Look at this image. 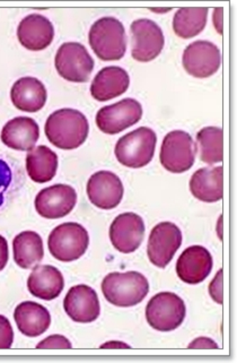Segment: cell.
<instances>
[{"label":"cell","mask_w":237,"mask_h":363,"mask_svg":"<svg viewBox=\"0 0 237 363\" xmlns=\"http://www.w3.org/2000/svg\"><path fill=\"white\" fill-rule=\"evenodd\" d=\"M130 77L123 68L110 66L103 68L95 76L91 85V94L100 102L112 100L126 93Z\"/></svg>","instance_id":"cell-20"},{"label":"cell","mask_w":237,"mask_h":363,"mask_svg":"<svg viewBox=\"0 0 237 363\" xmlns=\"http://www.w3.org/2000/svg\"><path fill=\"white\" fill-rule=\"evenodd\" d=\"M64 309L74 321L83 324L92 323L100 313L98 294L88 285H76L68 291L64 300Z\"/></svg>","instance_id":"cell-16"},{"label":"cell","mask_w":237,"mask_h":363,"mask_svg":"<svg viewBox=\"0 0 237 363\" xmlns=\"http://www.w3.org/2000/svg\"><path fill=\"white\" fill-rule=\"evenodd\" d=\"M224 11L223 9H216L214 11V24H215L216 31L219 34H223L224 28Z\"/></svg>","instance_id":"cell-35"},{"label":"cell","mask_w":237,"mask_h":363,"mask_svg":"<svg viewBox=\"0 0 237 363\" xmlns=\"http://www.w3.org/2000/svg\"><path fill=\"white\" fill-rule=\"evenodd\" d=\"M13 252L17 265L24 269H34L45 256L42 238L37 232H22L13 241Z\"/></svg>","instance_id":"cell-25"},{"label":"cell","mask_w":237,"mask_h":363,"mask_svg":"<svg viewBox=\"0 0 237 363\" xmlns=\"http://www.w3.org/2000/svg\"><path fill=\"white\" fill-rule=\"evenodd\" d=\"M88 43L100 60H120L127 51L126 30L115 17H103L91 28Z\"/></svg>","instance_id":"cell-3"},{"label":"cell","mask_w":237,"mask_h":363,"mask_svg":"<svg viewBox=\"0 0 237 363\" xmlns=\"http://www.w3.org/2000/svg\"><path fill=\"white\" fill-rule=\"evenodd\" d=\"M182 64L190 75L207 79L217 73L221 67V51L209 41H195L185 48Z\"/></svg>","instance_id":"cell-12"},{"label":"cell","mask_w":237,"mask_h":363,"mask_svg":"<svg viewBox=\"0 0 237 363\" xmlns=\"http://www.w3.org/2000/svg\"><path fill=\"white\" fill-rule=\"evenodd\" d=\"M132 55L140 62H151L164 48L162 28L148 18L134 21L132 24Z\"/></svg>","instance_id":"cell-11"},{"label":"cell","mask_w":237,"mask_h":363,"mask_svg":"<svg viewBox=\"0 0 237 363\" xmlns=\"http://www.w3.org/2000/svg\"><path fill=\"white\" fill-rule=\"evenodd\" d=\"M45 130L53 145L62 150H75L87 140L90 125L79 110L60 109L49 116Z\"/></svg>","instance_id":"cell-1"},{"label":"cell","mask_w":237,"mask_h":363,"mask_svg":"<svg viewBox=\"0 0 237 363\" xmlns=\"http://www.w3.org/2000/svg\"><path fill=\"white\" fill-rule=\"evenodd\" d=\"M77 203V194L71 186L54 184L41 190L34 201L40 216L49 220L62 218L74 210Z\"/></svg>","instance_id":"cell-13"},{"label":"cell","mask_w":237,"mask_h":363,"mask_svg":"<svg viewBox=\"0 0 237 363\" xmlns=\"http://www.w3.org/2000/svg\"><path fill=\"white\" fill-rule=\"evenodd\" d=\"M145 222L136 213H123L115 218L110 228V239L117 252L132 254L145 237Z\"/></svg>","instance_id":"cell-14"},{"label":"cell","mask_w":237,"mask_h":363,"mask_svg":"<svg viewBox=\"0 0 237 363\" xmlns=\"http://www.w3.org/2000/svg\"><path fill=\"white\" fill-rule=\"evenodd\" d=\"M221 127H206L197 134L199 153L207 164L221 163L224 159V136Z\"/></svg>","instance_id":"cell-28"},{"label":"cell","mask_w":237,"mask_h":363,"mask_svg":"<svg viewBox=\"0 0 237 363\" xmlns=\"http://www.w3.org/2000/svg\"><path fill=\"white\" fill-rule=\"evenodd\" d=\"M39 137V125L28 117L14 118L1 130V142L16 151H31L37 145Z\"/></svg>","instance_id":"cell-19"},{"label":"cell","mask_w":237,"mask_h":363,"mask_svg":"<svg viewBox=\"0 0 237 363\" xmlns=\"http://www.w3.org/2000/svg\"><path fill=\"white\" fill-rule=\"evenodd\" d=\"M17 38L23 47L28 50H45L54 38V28L47 17L31 14L21 21L17 28Z\"/></svg>","instance_id":"cell-18"},{"label":"cell","mask_w":237,"mask_h":363,"mask_svg":"<svg viewBox=\"0 0 237 363\" xmlns=\"http://www.w3.org/2000/svg\"><path fill=\"white\" fill-rule=\"evenodd\" d=\"M212 269V257L202 246H191L182 252L176 263V274L182 282L199 284Z\"/></svg>","instance_id":"cell-17"},{"label":"cell","mask_w":237,"mask_h":363,"mask_svg":"<svg viewBox=\"0 0 237 363\" xmlns=\"http://www.w3.org/2000/svg\"><path fill=\"white\" fill-rule=\"evenodd\" d=\"M73 347L68 338L62 335H51L45 338L43 341L40 342L37 345V349H60L70 350Z\"/></svg>","instance_id":"cell-30"},{"label":"cell","mask_w":237,"mask_h":363,"mask_svg":"<svg viewBox=\"0 0 237 363\" xmlns=\"http://www.w3.org/2000/svg\"><path fill=\"white\" fill-rule=\"evenodd\" d=\"M8 243L3 235H0V272L5 269L8 263Z\"/></svg>","instance_id":"cell-34"},{"label":"cell","mask_w":237,"mask_h":363,"mask_svg":"<svg viewBox=\"0 0 237 363\" xmlns=\"http://www.w3.org/2000/svg\"><path fill=\"white\" fill-rule=\"evenodd\" d=\"M58 169L57 154L47 147L41 145L28 152L26 157V170L34 182L45 184L54 178Z\"/></svg>","instance_id":"cell-26"},{"label":"cell","mask_w":237,"mask_h":363,"mask_svg":"<svg viewBox=\"0 0 237 363\" xmlns=\"http://www.w3.org/2000/svg\"><path fill=\"white\" fill-rule=\"evenodd\" d=\"M141 117V104L134 99H125L98 110L96 125L100 132L115 135L136 125Z\"/></svg>","instance_id":"cell-10"},{"label":"cell","mask_w":237,"mask_h":363,"mask_svg":"<svg viewBox=\"0 0 237 363\" xmlns=\"http://www.w3.org/2000/svg\"><path fill=\"white\" fill-rule=\"evenodd\" d=\"M11 99L21 111L37 112L45 106L47 90L35 77H22L11 87Z\"/></svg>","instance_id":"cell-23"},{"label":"cell","mask_w":237,"mask_h":363,"mask_svg":"<svg viewBox=\"0 0 237 363\" xmlns=\"http://www.w3.org/2000/svg\"><path fill=\"white\" fill-rule=\"evenodd\" d=\"M187 349L217 350L219 349V347L215 341H212V338L199 337L191 342Z\"/></svg>","instance_id":"cell-33"},{"label":"cell","mask_w":237,"mask_h":363,"mask_svg":"<svg viewBox=\"0 0 237 363\" xmlns=\"http://www.w3.org/2000/svg\"><path fill=\"white\" fill-rule=\"evenodd\" d=\"M57 72L62 79L73 83H85L94 69V60L84 45L79 43H64L56 55Z\"/></svg>","instance_id":"cell-8"},{"label":"cell","mask_w":237,"mask_h":363,"mask_svg":"<svg viewBox=\"0 0 237 363\" xmlns=\"http://www.w3.org/2000/svg\"><path fill=\"white\" fill-rule=\"evenodd\" d=\"M88 245V232L75 222H67L54 228L47 240L51 255L64 263L79 259L86 252Z\"/></svg>","instance_id":"cell-5"},{"label":"cell","mask_w":237,"mask_h":363,"mask_svg":"<svg viewBox=\"0 0 237 363\" xmlns=\"http://www.w3.org/2000/svg\"><path fill=\"white\" fill-rule=\"evenodd\" d=\"M105 299L117 307L128 308L139 305L149 292V283L141 273H110L102 282Z\"/></svg>","instance_id":"cell-2"},{"label":"cell","mask_w":237,"mask_h":363,"mask_svg":"<svg viewBox=\"0 0 237 363\" xmlns=\"http://www.w3.org/2000/svg\"><path fill=\"white\" fill-rule=\"evenodd\" d=\"M14 319L20 332L28 337L42 335L51 324L50 313L47 308L33 301L22 302L17 306Z\"/></svg>","instance_id":"cell-24"},{"label":"cell","mask_w":237,"mask_h":363,"mask_svg":"<svg viewBox=\"0 0 237 363\" xmlns=\"http://www.w3.org/2000/svg\"><path fill=\"white\" fill-rule=\"evenodd\" d=\"M100 349H132V347L123 342L110 341L100 345Z\"/></svg>","instance_id":"cell-36"},{"label":"cell","mask_w":237,"mask_h":363,"mask_svg":"<svg viewBox=\"0 0 237 363\" xmlns=\"http://www.w3.org/2000/svg\"><path fill=\"white\" fill-rule=\"evenodd\" d=\"M182 245V232L172 222H162L151 230L148 240L147 255L151 264L165 269L173 259Z\"/></svg>","instance_id":"cell-9"},{"label":"cell","mask_w":237,"mask_h":363,"mask_svg":"<svg viewBox=\"0 0 237 363\" xmlns=\"http://www.w3.org/2000/svg\"><path fill=\"white\" fill-rule=\"evenodd\" d=\"M223 269H219L209 285V294L214 301L223 305Z\"/></svg>","instance_id":"cell-31"},{"label":"cell","mask_w":237,"mask_h":363,"mask_svg":"<svg viewBox=\"0 0 237 363\" xmlns=\"http://www.w3.org/2000/svg\"><path fill=\"white\" fill-rule=\"evenodd\" d=\"M190 191L204 203L221 201L224 195V168L212 167L195 171L190 180Z\"/></svg>","instance_id":"cell-22"},{"label":"cell","mask_w":237,"mask_h":363,"mask_svg":"<svg viewBox=\"0 0 237 363\" xmlns=\"http://www.w3.org/2000/svg\"><path fill=\"white\" fill-rule=\"evenodd\" d=\"M11 182V171L8 164L0 160V206L4 203V191L8 188Z\"/></svg>","instance_id":"cell-32"},{"label":"cell","mask_w":237,"mask_h":363,"mask_svg":"<svg viewBox=\"0 0 237 363\" xmlns=\"http://www.w3.org/2000/svg\"><path fill=\"white\" fill-rule=\"evenodd\" d=\"M14 341V332L8 319L0 315V350L11 349Z\"/></svg>","instance_id":"cell-29"},{"label":"cell","mask_w":237,"mask_h":363,"mask_svg":"<svg viewBox=\"0 0 237 363\" xmlns=\"http://www.w3.org/2000/svg\"><path fill=\"white\" fill-rule=\"evenodd\" d=\"M208 18L206 7H185L176 11L173 18V30L178 37L191 39L204 31Z\"/></svg>","instance_id":"cell-27"},{"label":"cell","mask_w":237,"mask_h":363,"mask_svg":"<svg viewBox=\"0 0 237 363\" xmlns=\"http://www.w3.org/2000/svg\"><path fill=\"white\" fill-rule=\"evenodd\" d=\"M64 288L62 272L51 265H37L28 277V289L32 296L51 301L62 294Z\"/></svg>","instance_id":"cell-21"},{"label":"cell","mask_w":237,"mask_h":363,"mask_svg":"<svg viewBox=\"0 0 237 363\" xmlns=\"http://www.w3.org/2000/svg\"><path fill=\"white\" fill-rule=\"evenodd\" d=\"M156 143V134L153 129L140 127L117 140L115 157L125 167L142 168L153 160Z\"/></svg>","instance_id":"cell-4"},{"label":"cell","mask_w":237,"mask_h":363,"mask_svg":"<svg viewBox=\"0 0 237 363\" xmlns=\"http://www.w3.org/2000/svg\"><path fill=\"white\" fill-rule=\"evenodd\" d=\"M187 308L178 294L161 292L154 296L146 307V319L154 330L170 332L185 321Z\"/></svg>","instance_id":"cell-6"},{"label":"cell","mask_w":237,"mask_h":363,"mask_svg":"<svg viewBox=\"0 0 237 363\" xmlns=\"http://www.w3.org/2000/svg\"><path fill=\"white\" fill-rule=\"evenodd\" d=\"M120 178L110 171H98L87 182V196L91 203L100 210H113L123 197Z\"/></svg>","instance_id":"cell-15"},{"label":"cell","mask_w":237,"mask_h":363,"mask_svg":"<svg viewBox=\"0 0 237 363\" xmlns=\"http://www.w3.org/2000/svg\"><path fill=\"white\" fill-rule=\"evenodd\" d=\"M197 146L192 137L183 130L168 133L163 140L159 160L172 174H183L195 164Z\"/></svg>","instance_id":"cell-7"}]
</instances>
